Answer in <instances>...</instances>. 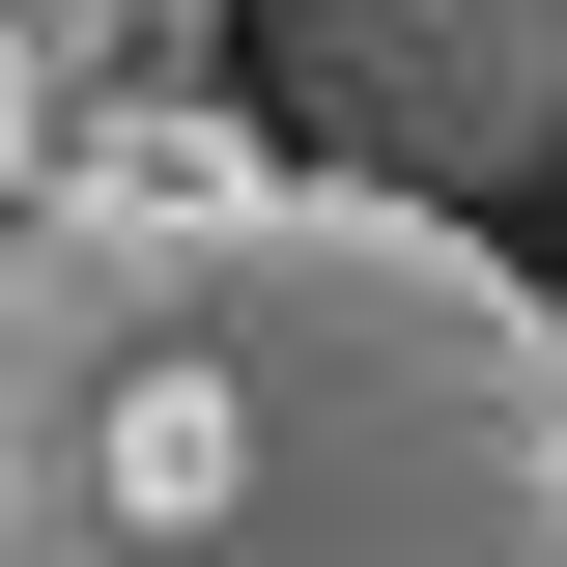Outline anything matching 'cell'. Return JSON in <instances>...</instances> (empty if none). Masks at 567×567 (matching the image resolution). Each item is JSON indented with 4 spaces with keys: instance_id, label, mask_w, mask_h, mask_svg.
<instances>
[{
    "instance_id": "obj_3",
    "label": "cell",
    "mask_w": 567,
    "mask_h": 567,
    "mask_svg": "<svg viewBox=\"0 0 567 567\" xmlns=\"http://www.w3.org/2000/svg\"><path fill=\"white\" fill-rule=\"evenodd\" d=\"M58 171V0H0V199Z\"/></svg>"
},
{
    "instance_id": "obj_2",
    "label": "cell",
    "mask_w": 567,
    "mask_h": 567,
    "mask_svg": "<svg viewBox=\"0 0 567 567\" xmlns=\"http://www.w3.org/2000/svg\"><path fill=\"white\" fill-rule=\"evenodd\" d=\"M256 114L398 199H511L567 171V0H256Z\"/></svg>"
},
{
    "instance_id": "obj_1",
    "label": "cell",
    "mask_w": 567,
    "mask_h": 567,
    "mask_svg": "<svg viewBox=\"0 0 567 567\" xmlns=\"http://www.w3.org/2000/svg\"><path fill=\"white\" fill-rule=\"evenodd\" d=\"M539 567L567 539V312L483 199L227 142L0 199V567Z\"/></svg>"
}]
</instances>
